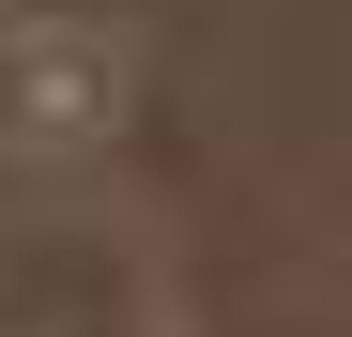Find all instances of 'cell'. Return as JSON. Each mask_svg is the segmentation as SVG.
I'll list each match as a JSON object with an SVG mask.
<instances>
[{"label":"cell","instance_id":"6da1fadb","mask_svg":"<svg viewBox=\"0 0 352 337\" xmlns=\"http://www.w3.org/2000/svg\"><path fill=\"white\" fill-rule=\"evenodd\" d=\"M123 107V46L77 31V16H0V138L16 153H62Z\"/></svg>","mask_w":352,"mask_h":337}]
</instances>
